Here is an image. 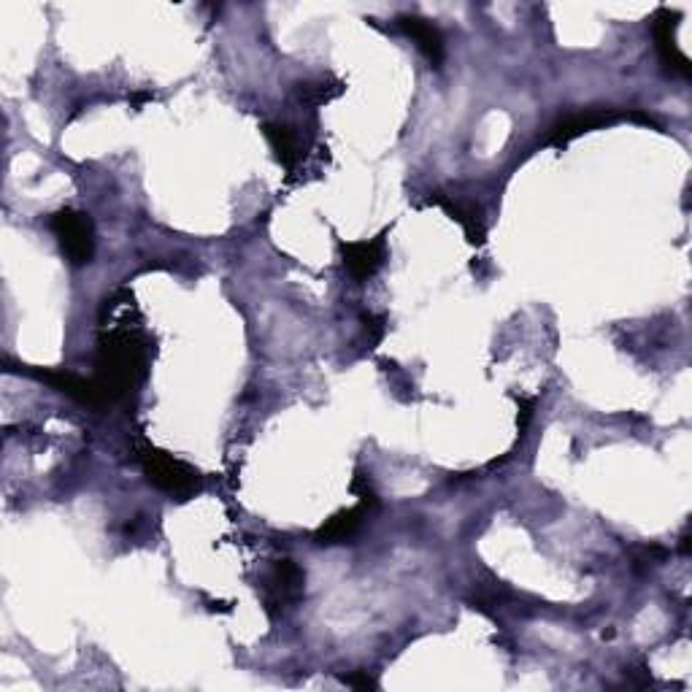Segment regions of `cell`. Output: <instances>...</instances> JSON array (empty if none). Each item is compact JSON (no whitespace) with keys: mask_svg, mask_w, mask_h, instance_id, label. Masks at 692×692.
<instances>
[{"mask_svg":"<svg viewBox=\"0 0 692 692\" xmlns=\"http://www.w3.org/2000/svg\"><path fill=\"white\" fill-rule=\"evenodd\" d=\"M622 117H628V114H620V111H614V109H590V111H584V114H571V117H565L560 125L552 128V133H549V144L563 146L568 144L571 138L587 133V130L603 128V125H611V122H617V119Z\"/></svg>","mask_w":692,"mask_h":692,"instance_id":"cell-7","label":"cell"},{"mask_svg":"<svg viewBox=\"0 0 692 692\" xmlns=\"http://www.w3.org/2000/svg\"><path fill=\"white\" fill-rule=\"evenodd\" d=\"M363 514H365L363 503H360L357 509L341 511V514H336L333 519H328V522L319 528L317 541L319 544H338V541L352 538L357 530H360V525H363Z\"/></svg>","mask_w":692,"mask_h":692,"instance_id":"cell-10","label":"cell"},{"mask_svg":"<svg viewBox=\"0 0 692 692\" xmlns=\"http://www.w3.org/2000/svg\"><path fill=\"white\" fill-rule=\"evenodd\" d=\"M338 92H341V87H336V90H330V84L319 82V84H301L298 87V95H301V101L311 103V106H319V103L330 101V98H336Z\"/></svg>","mask_w":692,"mask_h":692,"instance_id":"cell-13","label":"cell"},{"mask_svg":"<svg viewBox=\"0 0 692 692\" xmlns=\"http://www.w3.org/2000/svg\"><path fill=\"white\" fill-rule=\"evenodd\" d=\"M263 133L284 168H292V165L298 163V157H301V144H298L295 130H290L287 125H276V122H265Z\"/></svg>","mask_w":692,"mask_h":692,"instance_id":"cell-11","label":"cell"},{"mask_svg":"<svg viewBox=\"0 0 692 692\" xmlns=\"http://www.w3.org/2000/svg\"><path fill=\"white\" fill-rule=\"evenodd\" d=\"M138 457H141V465H144L149 482L157 484V487L163 492H168V495L187 498V495H192V492L201 487V476L195 474L190 465H184L182 460H176V457L168 455V452L144 447Z\"/></svg>","mask_w":692,"mask_h":692,"instance_id":"cell-2","label":"cell"},{"mask_svg":"<svg viewBox=\"0 0 692 692\" xmlns=\"http://www.w3.org/2000/svg\"><path fill=\"white\" fill-rule=\"evenodd\" d=\"M341 252H344V263L349 268V274L355 276L357 282H368L382 268L384 255H387V244H384V236H376L368 238V241L341 244Z\"/></svg>","mask_w":692,"mask_h":692,"instance_id":"cell-5","label":"cell"},{"mask_svg":"<svg viewBox=\"0 0 692 692\" xmlns=\"http://www.w3.org/2000/svg\"><path fill=\"white\" fill-rule=\"evenodd\" d=\"M144 363V349L128 333H114L103 341L95 382L106 403L122 398L144 376Z\"/></svg>","mask_w":692,"mask_h":692,"instance_id":"cell-1","label":"cell"},{"mask_svg":"<svg viewBox=\"0 0 692 692\" xmlns=\"http://www.w3.org/2000/svg\"><path fill=\"white\" fill-rule=\"evenodd\" d=\"M441 206L447 209V214L455 222H460L465 228V236L471 244H482L484 241V225H482V214L476 209L474 203H463V201H441Z\"/></svg>","mask_w":692,"mask_h":692,"instance_id":"cell-12","label":"cell"},{"mask_svg":"<svg viewBox=\"0 0 692 692\" xmlns=\"http://www.w3.org/2000/svg\"><path fill=\"white\" fill-rule=\"evenodd\" d=\"M49 228L73 265L90 263L92 255H95V228H92V219L87 214L71 209L57 211L49 219Z\"/></svg>","mask_w":692,"mask_h":692,"instance_id":"cell-3","label":"cell"},{"mask_svg":"<svg viewBox=\"0 0 692 692\" xmlns=\"http://www.w3.org/2000/svg\"><path fill=\"white\" fill-rule=\"evenodd\" d=\"M306 574L292 560H279L265 579V603L268 611H282L284 606L301 601Z\"/></svg>","mask_w":692,"mask_h":692,"instance_id":"cell-4","label":"cell"},{"mask_svg":"<svg viewBox=\"0 0 692 692\" xmlns=\"http://www.w3.org/2000/svg\"><path fill=\"white\" fill-rule=\"evenodd\" d=\"M398 22H401V28L417 41V46L425 52V57H428L430 63H444V36H441V30H438L433 22H428V19L422 17H401Z\"/></svg>","mask_w":692,"mask_h":692,"instance_id":"cell-9","label":"cell"},{"mask_svg":"<svg viewBox=\"0 0 692 692\" xmlns=\"http://www.w3.org/2000/svg\"><path fill=\"white\" fill-rule=\"evenodd\" d=\"M33 374H36L41 382L52 384L55 390L65 392L73 401L84 403V406H92V409L106 406V398H103L101 387H98L95 379H84V376L68 374V371H33Z\"/></svg>","mask_w":692,"mask_h":692,"instance_id":"cell-6","label":"cell"},{"mask_svg":"<svg viewBox=\"0 0 692 692\" xmlns=\"http://www.w3.org/2000/svg\"><path fill=\"white\" fill-rule=\"evenodd\" d=\"M144 101H152V92H138V95H133V103H136V106H141Z\"/></svg>","mask_w":692,"mask_h":692,"instance_id":"cell-15","label":"cell"},{"mask_svg":"<svg viewBox=\"0 0 692 692\" xmlns=\"http://www.w3.org/2000/svg\"><path fill=\"white\" fill-rule=\"evenodd\" d=\"M676 19H679V14H671V11H660L655 19V41H657V49H660V55H663V60L671 68H676L679 73H684V76H690L692 68H690V60L679 52V46H676V38H674V28H676Z\"/></svg>","mask_w":692,"mask_h":692,"instance_id":"cell-8","label":"cell"},{"mask_svg":"<svg viewBox=\"0 0 692 692\" xmlns=\"http://www.w3.org/2000/svg\"><path fill=\"white\" fill-rule=\"evenodd\" d=\"M346 684H349V687H357V690H368V687H376V682L368 674L346 676Z\"/></svg>","mask_w":692,"mask_h":692,"instance_id":"cell-14","label":"cell"}]
</instances>
